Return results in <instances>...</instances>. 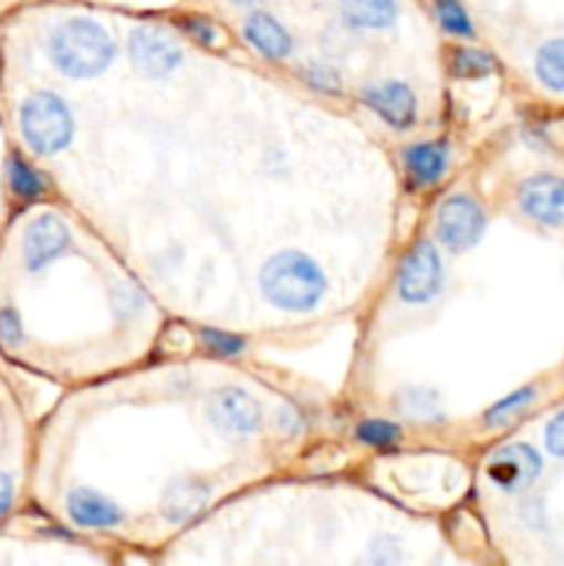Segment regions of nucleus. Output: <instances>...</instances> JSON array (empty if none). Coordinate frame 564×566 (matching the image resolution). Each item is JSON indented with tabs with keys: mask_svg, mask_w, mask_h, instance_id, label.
Masks as SVG:
<instances>
[{
	"mask_svg": "<svg viewBox=\"0 0 564 566\" xmlns=\"http://www.w3.org/2000/svg\"><path fill=\"white\" fill-rule=\"evenodd\" d=\"M9 111L17 142L31 158H53L75 136V116L53 88H28L11 99Z\"/></svg>",
	"mask_w": 564,
	"mask_h": 566,
	"instance_id": "1",
	"label": "nucleus"
},
{
	"mask_svg": "<svg viewBox=\"0 0 564 566\" xmlns=\"http://www.w3.org/2000/svg\"><path fill=\"white\" fill-rule=\"evenodd\" d=\"M44 55L64 77L88 81L108 70L116 44L92 17H66L44 33Z\"/></svg>",
	"mask_w": 564,
	"mask_h": 566,
	"instance_id": "2",
	"label": "nucleus"
},
{
	"mask_svg": "<svg viewBox=\"0 0 564 566\" xmlns=\"http://www.w3.org/2000/svg\"><path fill=\"white\" fill-rule=\"evenodd\" d=\"M260 287L274 307L304 313L321 302L326 280L310 258L299 252H282L263 265Z\"/></svg>",
	"mask_w": 564,
	"mask_h": 566,
	"instance_id": "3",
	"label": "nucleus"
},
{
	"mask_svg": "<svg viewBox=\"0 0 564 566\" xmlns=\"http://www.w3.org/2000/svg\"><path fill=\"white\" fill-rule=\"evenodd\" d=\"M437 238L446 243L448 249H470L473 243H479L481 232H484V213H481L479 202L464 193H457V197L446 199L437 210L435 221Z\"/></svg>",
	"mask_w": 564,
	"mask_h": 566,
	"instance_id": "4",
	"label": "nucleus"
},
{
	"mask_svg": "<svg viewBox=\"0 0 564 566\" xmlns=\"http://www.w3.org/2000/svg\"><path fill=\"white\" fill-rule=\"evenodd\" d=\"M487 479L503 492H523L540 479L542 473V459L525 442H514V446L501 448L490 457L484 468Z\"/></svg>",
	"mask_w": 564,
	"mask_h": 566,
	"instance_id": "5",
	"label": "nucleus"
},
{
	"mask_svg": "<svg viewBox=\"0 0 564 566\" xmlns=\"http://www.w3.org/2000/svg\"><path fill=\"white\" fill-rule=\"evenodd\" d=\"M442 287V265L435 247L429 241L418 243L404 260L401 276H398V293L404 302L424 304L435 298Z\"/></svg>",
	"mask_w": 564,
	"mask_h": 566,
	"instance_id": "6",
	"label": "nucleus"
},
{
	"mask_svg": "<svg viewBox=\"0 0 564 566\" xmlns=\"http://www.w3.org/2000/svg\"><path fill=\"white\" fill-rule=\"evenodd\" d=\"M520 210L547 227H564V177L534 175L520 186Z\"/></svg>",
	"mask_w": 564,
	"mask_h": 566,
	"instance_id": "7",
	"label": "nucleus"
},
{
	"mask_svg": "<svg viewBox=\"0 0 564 566\" xmlns=\"http://www.w3.org/2000/svg\"><path fill=\"white\" fill-rule=\"evenodd\" d=\"M130 59L136 70L147 77H164L180 64L182 50L169 33L142 28L130 36Z\"/></svg>",
	"mask_w": 564,
	"mask_h": 566,
	"instance_id": "8",
	"label": "nucleus"
},
{
	"mask_svg": "<svg viewBox=\"0 0 564 566\" xmlns=\"http://www.w3.org/2000/svg\"><path fill=\"white\" fill-rule=\"evenodd\" d=\"M6 387L0 385V525L17 512L22 497V468L14 459V440H11V407L3 398Z\"/></svg>",
	"mask_w": 564,
	"mask_h": 566,
	"instance_id": "9",
	"label": "nucleus"
},
{
	"mask_svg": "<svg viewBox=\"0 0 564 566\" xmlns=\"http://www.w3.org/2000/svg\"><path fill=\"white\" fill-rule=\"evenodd\" d=\"M365 103L387 122V125L407 130L418 119V99H415L412 88L401 81H385L374 83L365 88Z\"/></svg>",
	"mask_w": 564,
	"mask_h": 566,
	"instance_id": "10",
	"label": "nucleus"
},
{
	"mask_svg": "<svg viewBox=\"0 0 564 566\" xmlns=\"http://www.w3.org/2000/svg\"><path fill=\"white\" fill-rule=\"evenodd\" d=\"M66 520L77 528H111L122 520V512L105 497L94 495L92 490H72L64 497Z\"/></svg>",
	"mask_w": 564,
	"mask_h": 566,
	"instance_id": "11",
	"label": "nucleus"
},
{
	"mask_svg": "<svg viewBox=\"0 0 564 566\" xmlns=\"http://www.w3.org/2000/svg\"><path fill=\"white\" fill-rule=\"evenodd\" d=\"M243 36L265 59L276 61L291 53V36H288V31L274 17L263 14V11H254V14L247 17V22H243Z\"/></svg>",
	"mask_w": 564,
	"mask_h": 566,
	"instance_id": "12",
	"label": "nucleus"
},
{
	"mask_svg": "<svg viewBox=\"0 0 564 566\" xmlns=\"http://www.w3.org/2000/svg\"><path fill=\"white\" fill-rule=\"evenodd\" d=\"M213 420L219 429L230 431V434H249V431L258 429L260 412L247 392L230 390L224 396H219V401H216Z\"/></svg>",
	"mask_w": 564,
	"mask_h": 566,
	"instance_id": "13",
	"label": "nucleus"
},
{
	"mask_svg": "<svg viewBox=\"0 0 564 566\" xmlns=\"http://www.w3.org/2000/svg\"><path fill=\"white\" fill-rule=\"evenodd\" d=\"M346 22L365 31H382L396 22V0H341Z\"/></svg>",
	"mask_w": 564,
	"mask_h": 566,
	"instance_id": "14",
	"label": "nucleus"
},
{
	"mask_svg": "<svg viewBox=\"0 0 564 566\" xmlns=\"http://www.w3.org/2000/svg\"><path fill=\"white\" fill-rule=\"evenodd\" d=\"M404 160H407V169L412 171L415 180L435 182L446 171L448 149L446 144H415L407 149Z\"/></svg>",
	"mask_w": 564,
	"mask_h": 566,
	"instance_id": "15",
	"label": "nucleus"
},
{
	"mask_svg": "<svg viewBox=\"0 0 564 566\" xmlns=\"http://www.w3.org/2000/svg\"><path fill=\"white\" fill-rule=\"evenodd\" d=\"M536 77L551 92H564V39H551L536 50Z\"/></svg>",
	"mask_w": 564,
	"mask_h": 566,
	"instance_id": "16",
	"label": "nucleus"
},
{
	"mask_svg": "<svg viewBox=\"0 0 564 566\" xmlns=\"http://www.w3.org/2000/svg\"><path fill=\"white\" fill-rule=\"evenodd\" d=\"M182 492L186 495H180V490L171 492L169 497V506H166V514H169L171 520H186L191 517V514H197L199 509H202L205 503V490L199 484H194V481H188V484H180Z\"/></svg>",
	"mask_w": 564,
	"mask_h": 566,
	"instance_id": "17",
	"label": "nucleus"
},
{
	"mask_svg": "<svg viewBox=\"0 0 564 566\" xmlns=\"http://www.w3.org/2000/svg\"><path fill=\"white\" fill-rule=\"evenodd\" d=\"M435 11H437V20L442 22L446 31L457 33V36H473L470 17L459 0H435Z\"/></svg>",
	"mask_w": 564,
	"mask_h": 566,
	"instance_id": "18",
	"label": "nucleus"
},
{
	"mask_svg": "<svg viewBox=\"0 0 564 566\" xmlns=\"http://www.w3.org/2000/svg\"><path fill=\"white\" fill-rule=\"evenodd\" d=\"M492 59L487 53H481V50H470V48H462L453 53L451 59V70L453 75L459 77H481V75H490L492 72Z\"/></svg>",
	"mask_w": 564,
	"mask_h": 566,
	"instance_id": "19",
	"label": "nucleus"
},
{
	"mask_svg": "<svg viewBox=\"0 0 564 566\" xmlns=\"http://www.w3.org/2000/svg\"><path fill=\"white\" fill-rule=\"evenodd\" d=\"M534 396H536L534 387H523V390L506 396L501 403H495V407L487 412V418H484L487 426H501V423H506V420H512L514 415H520L531 401H534Z\"/></svg>",
	"mask_w": 564,
	"mask_h": 566,
	"instance_id": "20",
	"label": "nucleus"
},
{
	"mask_svg": "<svg viewBox=\"0 0 564 566\" xmlns=\"http://www.w3.org/2000/svg\"><path fill=\"white\" fill-rule=\"evenodd\" d=\"M357 437L368 446H390L398 440V429L387 420H365L357 429Z\"/></svg>",
	"mask_w": 564,
	"mask_h": 566,
	"instance_id": "21",
	"label": "nucleus"
},
{
	"mask_svg": "<svg viewBox=\"0 0 564 566\" xmlns=\"http://www.w3.org/2000/svg\"><path fill=\"white\" fill-rule=\"evenodd\" d=\"M435 403L437 398L424 390H415L404 398V409H407V415H418V418H435Z\"/></svg>",
	"mask_w": 564,
	"mask_h": 566,
	"instance_id": "22",
	"label": "nucleus"
},
{
	"mask_svg": "<svg viewBox=\"0 0 564 566\" xmlns=\"http://www.w3.org/2000/svg\"><path fill=\"white\" fill-rule=\"evenodd\" d=\"M545 446L553 457L564 459V412H558L556 418L547 423L545 429Z\"/></svg>",
	"mask_w": 564,
	"mask_h": 566,
	"instance_id": "23",
	"label": "nucleus"
},
{
	"mask_svg": "<svg viewBox=\"0 0 564 566\" xmlns=\"http://www.w3.org/2000/svg\"><path fill=\"white\" fill-rule=\"evenodd\" d=\"M205 340L210 343V348H216V352H224V354H232L241 348V340L238 337H230L224 335V332H205Z\"/></svg>",
	"mask_w": 564,
	"mask_h": 566,
	"instance_id": "24",
	"label": "nucleus"
},
{
	"mask_svg": "<svg viewBox=\"0 0 564 566\" xmlns=\"http://www.w3.org/2000/svg\"><path fill=\"white\" fill-rule=\"evenodd\" d=\"M182 28H186V31H191L194 36H199L202 39V42H213V36H216V31H213V25H208V22L205 20H197V17H188V20H182Z\"/></svg>",
	"mask_w": 564,
	"mask_h": 566,
	"instance_id": "25",
	"label": "nucleus"
},
{
	"mask_svg": "<svg viewBox=\"0 0 564 566\" xmlns=\"http://www.w3.org/2000/svg\"><path fill=\"white\" fill-rule=\"evenodd\" d=\"M321 72H315V66H310L307 70V75H310V81L315 83V86H321V88H337V75L332 70H324V66H318Z\"/></svg>",
	"mask_w": 564,
	"mask_h": 566,
	"instance_id": "26",
	"label": "nucleus"
},
{
	"mask_svg": "<svg viewBox=\"0 0 564 566\" xmlns=\"http://www.w3.org/2000/svg\"><path fill=\"white\" fill-rule=\"evenodd\" d=\"M236 3H254V0H236Z\"/></svg>",
	"mask_w": 564,
	"mask_h": 566,
	"instance_id": "27",
	"label": "nucleus"
},
{
	"mask_svg": "<svg viewBox=\"0 0 564 566\" xmlns=\"http://www.w3.org/2000/svg\"><path fill=\"white\" fill-rule=\"evenodd\" d=\"M0 133H3V122H0Z\"/></svg>",
	"mask_w": 564,
	"mask_h": 566,
	"instance_id": "28",
	"label": "nucleus"
}]
</instances>
